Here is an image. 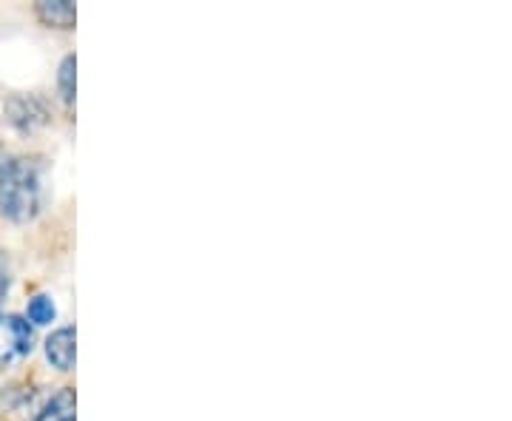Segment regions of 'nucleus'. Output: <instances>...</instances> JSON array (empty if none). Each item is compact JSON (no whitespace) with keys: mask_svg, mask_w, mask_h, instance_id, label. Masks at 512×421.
<instances>
[{"mask_svg":"<svg viewBox=\"0 0 512 421\" xmlns=\"http://www.w3.org/2000/svg\"><path fill=\"white\" fill-rule=\"evenodd\" d=\"M43 185L40 163L32 157H12L0 165V217L29 222L40 214Z\"/></svg>","mask_w":512,"mask_h":421,"instance_id":"1","label":"nucleus"},{"mask_svg":"<svg viewBox=\"0 0 512 421\" xmlns=\"http://www.w3.org/2000/svg\"><path fill=\"white\" fill-rule=\"evenodd\" d=\"M35 348V330L20 316H0V362L29 356Z\"/></svg>","mask_w":512,"mask_h":421,"instance_id":"2","label":"nucleus"},{"mask_svg":"<svg viewBox=\"0 0 512 421\" xmlns=\"http://www.w3.org/2000/svg\"><path fill=\"white\" fill-rule=\"evenodd\" d=\"M6 120L18 131L29 134V131L40 129L49 120V109L35 94H18V97H12L6 103Z\"/></svg>","mask_w":512,"mask_h":421,"instance_id":"3","label":"nucleus"},{"mask_svg":"<svg viewBox=\"0 0 512 421\" xmlns=\"http://www.w3.org/2000/svg\"><path fill=\"white\" fill-rule=\"evenodd\" d=\"M74 350V328H60L46 339V359L63 373L74 367Z\"/></svg>","mask_w":512,"mask_h":421,"instance_id":"4","label":"nucleus"},{"mask_svg":"<svg viewBox=\"0 0 512 421\" xmlns=\"http://www.w3.org/2000/svg\"><path fill=\"white\" fill-rule=\"evenodd\" d=\"M37 20L43 26H52V29H74V20H77V9L69 0H40L35 6Z\"/></svg>","mask_w":512,"mask_h":421,"instance_id":"5","label":"nucleus"},{"mask_svg":"<svg viewBox=\"0 0 512 421\" xmlns=\"http://www.w3.org/2000/svg\"><path fill=\"white\" fill-rule=\"evenodd\" d=\"M35 421H74V390L63 387L57 390L49 402L43 404V410L37 413Z\"/></svg>","mask_w":512,"mask_h":421,"instance_id":"6","label":"nucleus"},{"mask_svg":"<svg viewBox=\"0 0 512 421\" xmlns=\"http://www.w3.org/2000/svg\"><path fill=\"white\" fill-rule=\"evenodd\" d=\"M57 316L55 302H52V296H46V293H37L29 299V305H26V322H32V325H52Z\"/></svg>","mask_w":512,"mask_h":421,"instance_id":"7","label":"nucleus"},{"mask_svg":"<svg viewBox=\"0 0 512 421\" xmlns=\"http://www.w3.org/2000/svg\"><path fill=\"white\" fill-rule=\"evenodd\" d=\"M74 72H77V60L74 55L63 57L60 69H57V89L66 103H74Z\"/></svg>","mask_w":512,"mask_h":421,"instance_id":"8","label":"nucleus"},{"mask_svg":"<svg viewBox=\"0 0 512 421\" xmlns=\"http://www.w3.org/2000/svg\"><path fill=\"white\" fill-rule=\"evenodd\" d=\"M9 288H12V265H9V257L0 251V305H3Z\"/></svg>","mask_w":512,"mask_h":421,"instance_id":"9","label":"nucleus"}]
</instances>
